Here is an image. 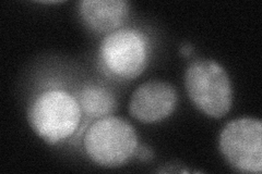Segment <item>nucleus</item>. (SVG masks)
Listing matches in <instances>:
<instances>
[{"label": "nucleus", "instance_id": "obj_9", "mask_svg": "<svg viewBox=\"0 0 262 174\" xmlns=\"http://www.w3.org/2000/svg\"><path fill=\"white\" fill-rule=\"evenodd\" d=\"M135 155H137L140 160H149V159L152 158L153 153H152V151H151L149 147H145V146L139 147L138 146Z\"/></svg>", "mask_w": 262, "mask_h": 174}, {"label": "nucleus", "instance_id": "obj_5", "mask_svg": "<svg viewBox=\"0 0 262 174\" xmlns=\"http://www.w3.org/2000/svg\"><path fill=\"white\" fill-rule=\"evenodd\" d=\"M100 58L106 70L113 76L122 80H134L146 67V37L138 30L118 29L103 38Z\"/></svg>", "mask_w": 262, "mask_h": 174}, {"label": "nucleus", "instance_id": "obj_4", "mask_svg": "<svg viewBox=\"0 0 262 174\" xmlns=\"http://www.w3.org/2000/svg\"><path fill=\"white\" fill-rule=\"evenodd\" d=\"M220 149L227 162L237 171L261 173V120L241 118L228 122L220 134Z\"/></svg>", "mask_w": 262, "mask_h": 174}, {"label": "nucleus", "instance_id": "obj_7", "mask_svg": "<svg viewBox=\"0 0 262 174\" xmlns=\"http://www.w3.org/2000/svg\"><path fill=\"white\" fill-rule=\"evenodd\" d=\"M80 13L86 26L96 32H114L127 19L129 5L125 0H84Z\"/></svg>", "mask_w": 262, "mask_h": 174}, {"label": "nucleus", "instance_id": "obj_3", "mask_svg": "<svg viewBox=\"0 0 262 174\" xmlns=\"http://www.w3.org/2000/svg\"><path fill=\"white\" fill-rule=\"evenodd\" d=\"M83 146L89 158L95 163L105 168H117L136 154L138 137L126 120L107 115L89 128Z\"/></svg>", "mask_w": 262, "mask_h": 174}, {"label": "nucleus", "instance_id": "obj_6", "mask_svg": "<svg viewBox=\"0 0 262 174\" xmlns=\"http://www.w3.org/2000/svg\"><path fill=\"white\" fill-rule=\"evenodd\" d=\"M176 89L166 82L149 81L139 86L131 96L129 111L142 123L160 122L173 113L177 105Z\"/></svg>", "mask_w": 262, "mask_h": 174}, {"label": "nucleus", "instance_id": "obj_1", "mask_svg": "<svg viewBox=\"0 0 262 174\" xmlns=\"http://www.w3.org/2000/svg\"><path fill=\"white\" fill-rule=\"evenodd\" d=\"M81 117L82 110L77 99L61 89H49L38 95L28 110L32 130L51 145L75 133Z\"/></svg>", "mask_w": 262, "mask_h": 174}, {"label": "nucleus", "instance_id": "obj_2", "mask_svg": "<svg viewBox=\"0 0 262 174\" xmlns=\"http://www.w3.org/2000/svg\"><path fill=\"white\" fill-rule=\"evenodd\" d=\"M185 85L193 105L209 117L223 118L231 110V80L220 63L210 59L192 62L186 71Z\"/></svg>", "mask_w": 262, "mask_h": 174}, {"label": "nucleus", "instance_id": "obj_8", "mask_svg": "<svg viewBox=\"0 0 262 174\" xmlns=\"http://www.w3.org/2000/svg\"><path fill=\"white\" fill-rule=\"evenodd\" d=\"M78 103L83 113L91 118L107 117L116 109V98L107 88L98 85H86L80 90Z\"/></svg>", "mask_w": 262, "mask_h": 174}, {"label": "nucleus", "instance_id": "obj_10", "mask_svg": "<svg viewBox=\"0 0 262 174\" xmlns=\"http://www.w3.org/2000/svg\"><path fill=\"white\" fill-rule=\"evenodd\" d=\"M192 51H193V47L189 44H186L182 47V51H180V52H182V54L184 56H189L192 53Z\"/></svg>", "mask_w": 262, "mask_h": 174}]
</instances>
